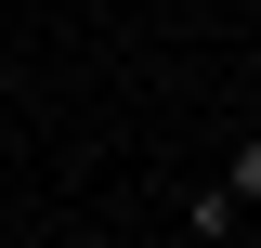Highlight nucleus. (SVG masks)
Returning <instances> with one entry per match:
<instances>
[{
	"mask_svg": "<svg viewBox=\"0 0 261 248\" xmlns=\"http://www.w3.org/2000/svg\"><path fill=\"white\" fill-rule=\"evenodd\" d=\"M183 235H196V248H222V235H235V196H222V170L183 196Z\"/></svg>",
	"mask_w": 261,
	"mask_h": 248,
	"instance_id": "nucleus-1",
	"label": "nucleus"
},
{
	"mask_svg": "<svg viewBox=\"0 0 261 248\" xmlns=\"http://www.w3.org/2000/svg\"><path fill=\"white\" fill-rule=\"evenodd\" d=\"M222 196H235V209H261V144H235V157H222Z\"/></svg>",
	"mask_w": 261,
	"mask_h": 248,
	"instance_id": "nucleus-2",
	"label": "nucleus"
}]
</instances>
